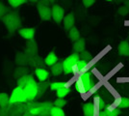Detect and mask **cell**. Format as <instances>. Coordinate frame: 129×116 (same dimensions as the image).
Returning a JSON list of instances; mask_svg holds the SVG:
<instances>
[{
  "label": "cell",
  "instance_id": "26",
  "mask_svg": "<svg viewBox=\"0 0 129 116\" xmlns=\"http://www.w3.org/2000/svg\"><path fill=\"white\" fill-rule=\"evenodd\" d=\"M70 92V86H64V87H62V88H60L59 90L56 91V96L58 98H64Z\"/></svg>",
  "mask_w": 129,
  "mask_h": 116
},
{
  "label": "cell",
  "instance_id": "10",
  "mask_svg": "<svg viewBox=\"0 0 129 116\" xmlns=\"http://www.w3.org/2000/svg\"><path fill=\"white\" fill-rule=\"evenodd\" d=\"M24 52L28 56H33L38 54V44H37V42L35 41V39L27 41Z\"/></svg>",
  "mask_w": 129,
  "mask_h": 116
},
{
  "label": "cell",
  "instance_id": "8",
  "mask_svg": "<svg viewBox=\"0 0 129 116\" xmlns=\"http://www.w3.org/2000/svg\"><path fill=\"white\" fill-rule=\"evenodd\" d=\"M37 10L43 21H48L52 18V11L49 6H37Z\"/></svg>",
  "mask_w": 129,
  "mask_h": 116
},
{
  "label": "cell",
  "instance_id": "3",
  "mask_svg": "<svg viewBox=\"0 0 129 116\" xmlns=\"http://www.w3.org/2000/svg\"><path fill=\"white\" fill-rule=\"evenodd\" d=\"M5 116H22L27 111L26 103H10L8 106L2 107Z\"/></svg>",
  "mask_w": 129,
  "mask_h": 116
},
{
  "label": "cell",
  "instance_id": "42",
  "mask_svg": "<svg viewBox=\"0 0 129 116\" xmlns=\"http://www.w3.org/2000/svg\"><path fill=\"white\" fill-rule=\"evenodd\" d=\"M71 74H73L74 76L78 75V74H80V71H79V69H78L77 64H75L74 66H72V69H71Z\"/></svg>",
  "mask_w": 129,
  "mask_h": 116
},
{
  "label": "cell",
  "instance_id": "12",
  "mask_svg": "<svg viewBox=\"0 0 129 116\" xmlns=\"http://www.w3.org/2000/svg\"><path fill=\"white\" fill-rule=\"evenodd\" d=\"M35 33H36V29L34 27H24L20 28L18 30V34L21 36L23 39H25L27 41L32 40L35 37Z\"/></svg>",
  "mask_w": 129,
  "mask_h": 116
},
{
  "label": "cell",
  "instance_id": "32",
  "mask_svg": "<svg viewBox=\"0 0 129 116\" xmlns=\"http://www.w3.org/2000/svg\"><path fill=\"white\" fill-rule=\"evenodd\" d=\"M76 64H77V66H78V69H79V71H80V74H83V73L85 72V69H86V67L88 66V62H87V61L79 59V61H78Z\"/></svg>",
  "mask_w": 129,
  "mask_h": 116
},
{
  "label": "cell",
  "instance_id": "29",
  "mask_svg": "<svg viewBox=\"0 0 129 116\" xmlns=\"http://www.w3.org/2000/svg\"><path fill=\"white\" fill-rule=\"evenodd\" d=\"M79 54H80V59L87 61L88 63L91 62V61H92V59H93V57H92V55H91V52H89L88 50H83V51L80 52Z\"/></svg>",
  "mask_w": 129,
  "mask_h": 116
},
{
  "label": "cell",
  "instance_id": "16",
  "mask_svg": "<svg viewBox=\"0 0 129 116\" xmlns=\"http://www.w3.org/2000/svg\"><path fill=\"white\" fill-rule=\"evenodd\" d=\"M72 49H73L74 52H78V53L82 52L83 50H85V49H86V40L84 38H80L79 40L75 41L73 43Z\"/></svg>",
  "mask_w": 129,
  "mask_h": 116
},
{
  "label": "cell",
  "instance_id": "27",
  "mask_svg": "<svg viewBox=\"0 0 129 116\" xmlns=\"http://www.w3.org/2000/svg\"><path fill=\"white\" fill-rule=\"evenodd\" d=\"M7 1H8L9 5L14 9H16V8L20 7L23 4H26L28 2V0H7Z\"/></svg>",
  "mask_w": 129,
  "mask_h": 116
},
{
  "label": "cell",
  "instance_id": "18",
  "mask_svg": "<svg viewBox=\"0 0 129 116\" xmlns=\"http://www.w3.org/2000/svg\"><path fill=\"white\" fill-rule=\"evenodd\" d=\"M50 87V82L49 81H40L38 83V94H37V98H42L43 96V94L46 92V90Z\"/></svg>",
  "mask_w": 129,
  "mask_h": 116
},
{
  "label": "cell",
  "instance_id": "23",
  "mask_svg": "<svg viewBox=\"0 0 129 116\" xmlns=\"http://www.w3.org/2000/svg\"><path fill=\"white\" fill-rule=\"evenodd\" d=\"M69 38H70V41L73 42V43H74L75 41L80 39V32H79V30H78L75 26H73V27L69 31Z\"/></svg>",
  "mask_w": 129,
  "mask_h": 116
},
{
  "label": "cell",
  "instance_id": "9",
  "mask_svg": "<svg viewBox=\"0 0 129 116\" xmlns=\"http://www.w3.org/2000/svg\"><path fill=\"white\" fill-rule=\"evenodd\" d=\"M79 77H80L81 80L84 83V86H85L87 93L90 92V90L94 86V83H93L92 79L91 78V72L88 71V72H85L83 73V74H80Z\"/></svg>",
  "mask_w": 129,
  "mask_h": 116
},
{
  "label": "cell",
  "instance_id": "7",
  "mask_svg": "<svg viewBox=\"0 0 129 116\" xmlns=\"http://www.w3.org/2000/svg\"><path fill=\"white\" fill-rule=\"evenodd\" d=\"M51 11H52V19L57 24H60L64 17V8L58 4H53V6L51 7Z\"/></svg>",
  "mask_w": 129,
  "mask_h": 116
},
{
  "label": "cell",
  "instance_id": "19",
  "mask_svg": "<svg viewBox=\"0 0 129 116\" xmlns=\"http://www.w3.org/2000/svg\"><path fill=\"white\" fill-rule=\"evenodd\" d=\"M95 106L92 103H86L83 105V112L84 116H94Z\"/></svg>",
  "mask_w": 129,
  "mask_h": 116
},
{
  "label": "cell",
  "instance_id": "28",
  "mask_svg": "<svg viewBox=\"0 0 129 116\" xmlns=\"http://www.w3.org/2000/svg\"><path fill=\"white\" fill-rule=\"evenodd\" d=\"M64 86H69V84L67 82H63V81H55V82L50 83V89L53 91H57Z\"/></svg>",
  "mask_w": 129,
  "mask_h": 116
},
{
  "label": "cell",
  "instance_id": "30",
  "mask_svg": "<svg viewBox=\"0 0 129 116\" xmlns=\"http://www.w3.org/2000/svg\"><path fill=\"white\" fill-rule=\"evenodd\" d=\"M51 116H66V114L62 107H58L54 105L51 109Z\"/></svg>",
  "mask_w": 129,
  "mask_h": 116
},
{
  "label": "cell",
  "instance_id": "45",
  "mask_svg": "<svg viewBox=\"0 0 129 116\" xmlns=\"http://www.w3.org/2000/svg\"><path fill=\"white\" fill-rule=\"evenodd\" d=\"M0 116H5V115H4V112H3L2 107H0Z\"/></svg>",
  "mask_w": 129,
  "mask_h": 116
},
{
  "label": "cell",
  "instance_id": "21",
  "mask_svg": "<svg viewBox=\"0 0 129 116\" xmlns=\"http://www.w3.org/2000/svg\"><path fill=\"white\" fill-rule=\"evenodd\" d=\"M44 61H45V64L46 66H53L54 64H56L58 62V57L55 54L54 51H51L49 52L48 54L46 55V57L44 58Z\"/></svg>",
  "mask_w": 129,
  "mask_h": 116
},
{
  "label": "cell",
  "instance_id": "5",
  "mask_svg": "<svg viewBox=\"0 0 129 116\" xmlns=\"http://www.w3.org/2000/svg\"><path fill=\"white\" fill-rule=\"evenodd\" d=\"M80 59V54L78 52H73L72 54L68 56L64 61H63V67H64V74H71V69L72 66H74L76 63Z\"/></svg>",
  "mask_w": 129,
  "mask_h": 116
},
{
  "label": "cell",
  "instance_id": "13",
  "mask_svg": "<svg viewBox=\"0 0 129 116\" xmlns=\"http://www.w3.org/2000/svg\"><path fill=\"white\" fill-rule=\"evenodd\" d=\"M16 64L17 66H29L28 62H29V57L24 51H18L16 54Z\"/></svg>",
  "mask_w": 129,
  "mask_h": 116
},
{
  "label": "cell",
  "instance_id": "24",
  "mask_svg": "<svg viewBox=\"0 0 129 116\" xmlns=\"http://www.w3.org/2000/svg\"><path fill=\"white\" fill-rule=\"evenodd\" d=\"M74 87H75L76 91L79 92L81 95H84L87 93L86 89H85V86H84V83L81 80L80 77L77 78V80L75 81V84H74Z\"/></svg>",
  "mask_w": 129,
  "mask_h": 116
},
{
  "label": "cell",
  "instance_id": "38",
  "mask_svg": "<svg viewBox=\"0 0 129 116\" xmlns=\"http://www.w3.org/2000/svg\"><path fill=\"white\" fill-rule=\"evenodd\" d=\"M95 1L96 0H82V3L86 8H90L95 3Z\"/></svg>",
  "mask_w": 129,
  "mask_h": 116
},
{
  "label": "cell",
  "instance_id": "33",
  "mask_svg": "<svg viewBox=\"0 0 129 116\" xmlns=\"http://www.w3.org/2000/svg\"><path fill=\"white\" fill-rule=\"evenodd\" d=\"M28 77H29V75H26V76H23V77H19L17 79V86H19L21 88H24V86L26 85L27 81H28Z\"/></svg>",
  "mask_w": 129,
  "mask_h": 116
},
{
  "label": "cell",
  "instance_id": "25",
  "mask_svg": "<svg viewBox=\"0 0 129 116\" xmlns=\"http://www.w3.org/2000/svg\"><path fill=\"white\" fill-rule=\"evenodd\" d=\"M10 104V96L7 93H0V107H6Z\"/></svg>",
  "mask_w": 129,
  "mask_h": 116
},
{
  "label": "cell",
  "instance_id": "17",
  "mask_svg": "<svg viewBox=\"0 0 129 116\" xmlns=\"http://www.w3.org/2000/svg\"><path fill=\"white\" fill-rule=\"evenodd\" d=\"M35 75L40 81H45L49 77V72L47 70H45L44 68H36Z\"/></svg>",
  "mask_w": 129,
  "mask_h": 116
},
{
  "label": "cell",
  "instance_id": "14",
  "mask_svg": "<svg viewBox=\"0 0 129 116\" xmlns=\"http://www.w3.org/2000/svg\"><path fill=\"white\" fill-rule=\"evenodd\" d=\"M63 23H64V30L66 31H70V29L74 26V23H75L74 15L72 13H70L67 16H64V19H63Z\"/></svg>",
  "mask_w": 129,
  "mask_h": 116
},
{
  "label": "cell",
  "instance_id": "48",
  "mask_svg": "<svg viewBox=\"0 0 129 116\" xmlns=\"http://www.w3.org/2000/svg\"><path fill=\"white\" fill-rule=\"evenodd\" d=\"M106 1H113V0H106Z\"/></svg>",
  "mask_w": 129,
  "mask_h": 116
},
{
  "label": "cell",
  "instance_id": "39",
  "mask_svg": "<svg viewBox=\"0 0 129 116\" xmlns=\"http://www.w3.org/2000/svg\"><path fill=\"white\" fill-rule=\"evenodd\" d=\"M109 110H110V109H109ZM119 113H120V108L117 106V107H115V108L110 110V115L109 116H118Z\"/></svg>",
  "mask_w": 129,
  "mask_h": 116
},
{
  "label": "cell",
  "instance_id": "34",
  "mask_svg": "<svg viewBox=\"0 0 129 116\" xmlns=\"http://www.w3.org/2000/svg\"><path fill=\"white\" fill-rule=\"evenodd\" d=\"M54 105L55 106H58V107H64V105H67V101L64 98H57V99L54 101Z\"/></svg>",
  "mask_w": 129,
  "mask_h": 116
},
{
  "label": "cell",
  "instance_id": "20",
  "mask_svg": "<svg viewBox=\"0 0 129 116\" xmlns=\"http://www.w3.org/2000/svg\"><path fill=\"white\" fill-rule=\"evenodd\" d=\"M28 72L29 71H28L26 66H17L14 72V77H15V78L18 79L19 77L28 75Z\"/></svg>",
  "mask_w": 129,
  "mask_h": 116
},
{
  "label": "cell",
  "instance_id": "1",
  "mask_svg": "<svg viewBox=\"0 0 129 116\" xmlns=\"http://www.w3.org/2000/svg\"><path fill=\"white\" fill-rule=\"evenodd\" d=\"M1 21L4 23L9 35H14L22 26V21L19 14L16 11H10L1 18Z\"/></svg>",
  "mask_w": 129,
  "mask_h": 116
},
{
  "label": "cell",
  "instance_id": "37",
  "mask_svg": "<svg viewBox=\"0 0 129 116\" xmlns=\"http://www.w3.org/2000/svg\"><path fill=\"white\" fill-rule=\"evenodd\" d=\"M107 107V105L105 104V101L101 98V97H99V101H98V105H97V108H98V110H103V109H105Z\"/></svg>",
  "mask_w": 129,
  "mask_h": 116
},
{
  "label": "cell",
  "instance_id": "22",
  "mask_svg": "<svg viewBox=\"0 0 129 116\" xmlns=\"http://www.w3.org/2000/svg\"><path fill=\"white\" fill-rule=\"evenodd\" d=\"M51 70V74L53 76H60L62 73H64V67H63V62H57L56 64H54L53 66L50 67Z\"/></svg>",
  "mask_w": 129,
  "mask_h": 116
},
{
  "label": "cell",
  "instance_id": "11",
  "mask_svg": "<svg viewBox=\"0 0 129 116\" xmlns=\"http://www.w3.org/2000/svg\"><path fill=\"white\" fill-rule=\"evenodd\" d=\"M28 57H29L28 65L30 67H33V68H43L46 65L44 59H43L39 54L33 56H28Z\"/></svg>",
  "mask_w": 129,
  "mask_h": 116
},
{
  "label": "cell",
  "instance_id": "41",
  "mask_svg": "<svg viewBox=\"0 0 129 116\" xmlns=\"http://www.w3.org/2000/svg\"><path fill=\"white\" fill-rule=\"evenodd\" d=\"M109 115H110V110L108 109L107 107L105 109H103V110H100L99 113H98V116H109Z\"/></svg>",
  "mask_w": 129,
  "mask_h": 116
},
{
  "label": "cell",
  "instance_id": "40",
  "mask_svg": "<svg viewBox=\"0 0 129 116\" xmlns=\"http://www.w3.org/2000/svg\"><path fill=\"white\" fill-rule=\"evenodd\" d=\"M50 1L49 0H39L37 6H50Z\"/></svg>",
  "mask_w": 129,
  "mask_h": 116
},
{
  "label": "cell",
  "instance_id": "4",
  "mask_svg": "<svg viewBox=\"0 0 129 116\" xmlns=\"http://www.w3.org/2000/svg\"><path fill=\"white\" fill-rule=\"evenodd\" d=\"M23 90H24V93L26 95L28 102L35 101V99L37 98V94H38V83L34 79L32 75H29L28 81H27L26 85L24 86Z\"/></svg>",
  "mask_w": 129,
  "mask_h": 116
},
{
  "label": "cell",
  "instance_id": "15",
  "mask_svg": "<svg viewBox=\"0 0 129 116\" xmlns=\"http://www.w3.org/2000/svg\"><path fill=\"white\" fill-rule=\"evenodd\" d=\"M118 53L120 56H129V42L124 40L118 45Z\"/></svg>",
  "mask_w": 129,
  "mask_h": 116
},
{
  "label": "cell",
  "instance_id": "6",
  "mask_svg": "<svg viewBox=\"0 0 129 116\" xmlns=\"http://www.w3.org/2000/svg\"><path fill=\"white\" fill-rule=\"evenodd\" d=\"M27 102L28 100L26 98L23 88L17 86L13 90L10 96V103H27Z\"/></svg>",
  "mask_w": 129,
  "mask_h": 116
},
{
  "label": "cell",
  "instance_id": "2",
  "mask_svg": "<svg viewBox=\"0 0 129 116\" xmlns=\"http://www.w3.org/2000/svg\"><path fill=\"white\" fill-rule=\"evenodd\" d=\"M27 111H30L33 114L39 116H51V109L54 106V104L51 102H36L30 101L27 102Z\"/></svg>",
  "mask_w": 129,
  "mask_h": 116
},
{
  "label": "cell",
  "instance_id": "31",
  "mask_svg": "<svg viewBox=\"0 0 129 116\" xmlns=\"http://www.w3.org/2000/svg\"><path fill=\"white\" fill-rule=\"evenodd\" d=\"M118 107H119V108H127V107H129V98L122 97L121 99H119Z\"/></svg>",
  "mask_w": 129,
  "mask_h": 116
},
{
  "label": "cell",
  "instance_id": "35",
  "mask_svg": "<svg viewBox=\"0 0 129 116\" xmlns=\"http://www.w3.org/2000/svg\"><path fill=\"white\" fill-rule=\"evenodd\" d=\"M118 15H120L121 17H125V16H127L129 14V9L125 5L121 6V7H119L118 9Z\"/></svg>",
  "mask_w": 129,
  "mask_h": 116
},
{
  "label": "cell",
  "instance_id": "44",
  "mask_svg": "<svg viewBox=\"0 0 129 116\" xmlns=\"http://www.w3.org/2000/svg\"><path fill=\"white\" fill-rule=\"evenodd\" d=\"M124 5L129 9V0H125V1H124Z\"/></svg>",
  "mask_w": 129,
  "mask_h": 116
},
{
  "label": "cell",
  "instance_id": "43",
  "mask_svg": "<svg viewBox=\"0 0 129 116\" xmlns=\"http://www.w3.org/2000/svg\"><path fill=\"white\" fill-rule=\"evenodd\" d=\"M22 116H39V115H36V114H33V113H31L30 111H25L23 114H22Z\"/></svg>",
  "mask_w": 129,
  "mask_h": 116
},
{
  "label": "cell",
  "instance_id": "36",
  "mask_svg": "<svg viewBox=\"0 0 129 116\" xmlns=\"http://www.w3.org/2000/svg\"><path fill=\"white\" fill-rule=\"evenodd\" d=\"M9 12H10L9 8H8V7H6L3 3H1V2H0V19L4 17L7 13H9Z\"/></svg>",
  "mask_w": 129,
  "mask_h": 116
},
{
  "label": "cell",
  "instance_id": "47",
  "mask_svg": "<svg viewBox=\"0 0 129 116\" xmlns=\"http://www.w3.org/2000/svg\"><path fill=\"white\" fill-rule=\"evenodd\" d=\"M49 1H50V3H51V4H54V3H55V1H56V0H49Z\"/></svg>",
  "mask_w": 129,
  "mask_h": 116
},
{
  "label": "cell",
  "instance_id": "46",
  "mask_svg": "<svg viewBox=\"0 0 129 116\" xmlns=\"http://www.w3.org/2000/svg\"><path fill=\"white\" fill-rule=\"evenodd\" d=\"M29 2H31V3H38L39 0H28Z\"/></svg>",
  "mask_w": 129,
  "mask_h": 116
}]
</instances>
